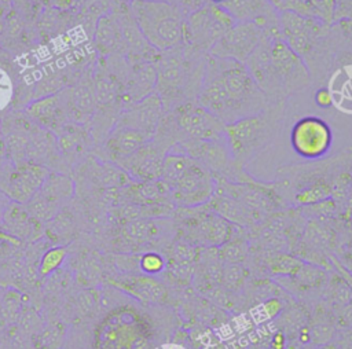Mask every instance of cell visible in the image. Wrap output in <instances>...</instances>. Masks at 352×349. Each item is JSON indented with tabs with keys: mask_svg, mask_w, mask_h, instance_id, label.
<instances>
[{
	"mask_svg": "<svg viewBox=\"0 0 352 349\" xmlns=\"http://www.w3.org/2000/svg\"><path fill=\"white\" fill-rule=\"evenodd\" d=\"M197 102L223 124L256 114L270 104L245 63L210 54L205 58Z\"/></svg>",
	"mask_w": 352,
	"mask_h": 349,
	"instance_id": "1",
	"label": "cell"
},
{
	"mask_svg": "<svg viewBox=\"0 0 352 349\" xmlns=\"http://www.w3.org/2000/svg\"><path fill=\"white\" fill-rule=\"evenodd\" d=\"M245 65L268 103H285L312 81L304 59L280 38L279 26L264 30L260 44Z\"/></svg>",
	"mask_w": 352,
	"mask_h": 349,
	"instance_id": "2",
	"label": "cell"
},
{
	"mask_svg": "<svg viewBox=\"0 0 352 349\" xmlns=\"http://www.w3.org/2000/svg\"><path fill=\"white\" fill-rule=\"evenodd\" d=\"M206 55L186 44L160 52L154 62L157 74L154 92L160 96L164 111L172 110L182 103L197 100Z\"/></svg>",
	"mask_w": 352,
	"mask_h": 349,
	"instance_id": "3",
	"label": "cell"
},
{
	"mask_svg": "<svg viewBox=\"0 0 352 349\" xmlns=\"http://www.w3.org/2000/svg\"><path fill=\"white\" fill-rule=\"evenodd\" d=\"M285 103H270L264 110L224 124L226 142L235 164H246L264 151L279 133L283 124Z\"/></svg>",
	"mask_w": 352,
	"mask_h": 349,
	"instance_id": "4",
	"label": "cell"
},
{
	"mask_svg": "<svg viewBox=\"0 0 352 349\" xmlns=\"http://www.w3.org/2000/svg\"><path fill=\"white\" fill-rule=\"evenodd\" d=\"M128 7L153 48L164 52L183 44L186 15L179 8L161 0H129Z\"/></svg>",
	"mask_w": 352,
	"mask_h": 349,
	"instance_id": "5",
	"label": "cell"
},
{
	"mask_svg": "<svg viewBox=\"0 0 352 349\" xmlns=\"http://www.w3.org/2000/svg\"><path fill=\"white\" fill-rule=\"evenodd\" d=\"M169 151L182 153L204 168H206L217 180L246 183L253 180L245 169L239 168L227 146L226 139H188L176 143Z\"/></svg>",
	"mask_w": 352,
	"mask_h": 349,
	"instance_id": "6",
	"label": "cell"
},
{
	"mask_svg": "<svg viewBox=\"0 0 352 349\" xmlns=\"http://www.w3.org/2000/svg\"><path fill=\"white\" fill-rule=\"evenodd\" d=\"M235 23L236 21L221 5L206 3L186 16L183 44L199 52L209 54L212 47Z\"/></svg>",
	"mask_w": 352,
	"mask_h": 349,
	"instance_id": "7",
	"label": "cell"
},
{
	"mask_svg": "<svg viewBox=\"0 0 352 349\" xmlns=\"http://www.w3.org/2000/svg\"><path fill=\"white\" fill-rule=\"evenodd\" d=\"M279 36L280 38L304 59L312 55L318 43L327 34L329 26L320 19L302 16L296 12H279Z\"/></svg>",
	"mask_w": 352,
	"mask_h": 349,
	"instance_id": "8",
	"label": "cell"
},
{
	"mask_svg": "<svg viewBox=\"0 0 352 349\" xmlns=\"http://www.w3.org/2000/svg\"><path fill=\"white\" fill-rule=\"evenodd\" d=\"M217 179L195 159L170 187L172 202L182 207L206 205L216 190Z\"/></svg>",
	"mask_w": 352,
	"mask_h": 349,
	"instance_id": "9",
	"label": "cell"
},
{
	"mask_svg": "<svg viewBox=\"0 0 352 349\" xmlns=\"http://www.w3.org/2000/svg\"><path fill=\"white\" fill-rule=\"evenodd\" d=\"M333 133L320 117L300 118L292 128L290 144L294 153L307 159L322 158L331 147Z\"/></svg>",
	"mask_w": 352,
	"mask_h": 349,
	"instance_id": "10",
	"label": "cell"
},
{
	"mask_svg": "<svg viewBox=\"0 0 352 349\" xmlns=\"http://www.w3.org/2000/svg\"><path fill=\"white\" fill-rule=\"evenodd\" d=\"M74 194V183L60 173H50L40 190L26 202L28 213L37 220H51Z\"/></svg>",
	"mask_w": 352,
	"mask_h": 349,
	"instance_id": "11",
	"label": "cell"
},
{
	"mask_svg": "<svg viewBox=\"0 0 352 349\" xmlns=\"http://www.w3.org/2000/svg\"><path fill=\"white\" fill-rule=\"evenodd\" d=\"M264 34V29L254 22H236L212 47L210 55L245 63L254 52Z\"/></svg>",
	"mask_w": 352,
	"mask_h": 349,
	"instance_id": "12",
	"label": "cell"
},
{
	"mask_svg": "<svg viewBox=\"0 0 352 349\" xmlns=\"http://www.w3.org/2000/svg\"><path fill=\"white\" fill-rule=\"evenodd\" d=\"M162 115L164 104L160 96L153 92L143 99L125 106L120 111L114 125L135 129L151 140L157 133Z\"/></svg>",
	"mask_w": 352,
	"mask_h": 349,
	"instance_id": "13",
	"label": "cell"
},
{
	"mask_svg": "<svg viewBox=\"0 0 352 349\" xmlns=\"http://www.w3.org/2000/svg\"><path fill=\"white\" fill-rule=\"evenodd\" d=\"M26 113L41 126L52 131H62L70 121L66 89L33 99L26 106Z\"/></svg>",
	"mask_w": 352,
	"mask_h": 349,
	"instance_id": "14",
	"label": "cell"
},
{
	"mask_svg": "<svg viewBox=\"0 0 352 349\" xmlns=\"http://www.w3.org/2000/svg\"><path fill=\"white\" fill-rule=\"evenodd\" d=\"M168 150L153 139L147 142L133 155L118 164L131 177L139 181H151L161 177L162 162Z\"/></svg>",
	"mask_w": 352,
	"mask_h": 349,
	"instance_id": "15",
	"label": "cell"
},
{
	"mask_svg": "<svg viewBox=\"0 0 352 349\" xmlns=\"http://www.w3.org/2000/svg\"><path fill=\"white\" fill-rule=\"evenodd\" d=\"M94 44L102 59L121 55L125 56L126 47L118 14L114 8L99 16L94 34Z\"/></svg>",
	"mask_w": 352,
	"mask_h": 349,
	"instance_id": "16",
	"label": "cell"
},
{
	"mask_svg": "<svg viewBox=\"0 0 352 349\" xmlns=\"http://www.w3.org/2000/svg\"><path fill=\"white\" fill-rule=\"evenodd\" d=\"M221 7L236 22H254L264 30L279 26V12L268 0H224Z\"/></svg>",
	"mask_w": 352,
	"mask_h": 349,
	"instance_id": "17",
	"label": "cell"
},
{
	"mask_svg": "<svg viewBox=\"0 0 352 349\" xmlns=\"http://www.w3.org/2000/svg\"><path fill=\"white\" fill-rule=\"evenodd\" d=\"M50 172L38 164H23L10 177L7 194L16 203H26L43 185Z\"/></svg>",
	"mask_w": 352,
	"mask_h": 349,
	"instance_id": "18",
	"label": "cell"
},
{
	"mask_svg": "<svg viewBox=\"0 0 352 349\" xmlns=\"http://www.w3.org/2000/svg\"><path fill=\"white\" fill-rule=\"evenodd\" d=\"M66 98L70 121L76 124H85L92 120L98 107L92 78H82L76 85L66 88Z\"/></svg>",
	"mask_w": 352,
	"mask_h": 349,
	"instance_id": "19",
	"label": "cell"
},
{
	"mask_svg": "<svg viewBox=\"0 0 352 349\" xmlns=\"http://www.w3.org/2000/svg\"><path fill=\"white\" fill-rule=\"evenodd\" d=\"M155 67L153 62H129V71L124 82V104L135 103L154 92Z\"/></svg>",
	"mask_w": 352,
	"mask_h": 349,
	"instance_id": "20",
	"label": "cell"
},
{
	"mask_svg": "<svg viewBox=\"0 0 352 349\" xmlns=\"http://www.w3.org/2000/svg\"><path fill=\"white\" fill-rule=\"evenodd\" d=\"M147 142H150L143 133L120 125H113L111 131L106 137V150L109 157L116 162L121 164L138 150H140Z\"/></svg>",
	"mask_w": 352,
	"mask_h": 349,
	"instance_id": "21",
	"label": "cell"
},
{
	"mask_svg": "<svg viewBox=\"0 0 352 349\" xmlns=\"http://www.w3.org/2000/svg\"><path fill=\"white\" fill-rule=\"evenodd\" d=\"M114 284L144 302H161L166 297L164 284L146 273L122 275L114 280Z\"/></svg>",
	"mask_w": 352,
	"mask_h": 349,
	"instance_id": "22",
	"label": "cell"
},
{
	"mask_svg": "<svg viewBox=\"0 0 352 349\" xmlns=\"http://www.w3.org/2000/svg\"><path fill=\"white\" fill-rule=\"evenodd\" d=\"M305 342H311L312 346H326L336 337V326L333 320L324 315L316 316L311 326L304 328Z\"/></svg>",
	"mask_w": 352,
	"mask_h": 349,
	"instance_id": "23",
	"label": "cell"
},
{
	"mask_svg": "<svg viewBox=\"0 0 352 349\" xmlns=\"http://www.w3.org/2000/svg\"><path fill=\"white\" fill-rule=\"evenodd\" d=\"M22 207L23 206H21V203H16V202L10 205L4 213V223L7 228H10V231H12L14 234L26 235L32 225L30 224L32 216L28 213L26 209H22Z\"/></svg>",
	"mask_w": 352,
	"mask_h": 349,
	"instance_id": "24",
	"label": "cell"
},
{
	"mask_svg": "<svg viewBox=\"0 0 352 349\" xmlns=\"http://www.w3.org/2000/svg\"><path fill=\"white\" fill-rule=\"evenodd\" d=\"M324 273L326 272L323 269H320L319 267L302 262L301 267L294 272V275H292L289 278L294 282V284L300 290H308L315 286H319L326 278Z\"/></svg>",
	"mask_w": 352,
	"mask_h": 349,
	"instance_id": "25",
	"label": "cell"
},
{
	"mask_svg": "<svg viewBox=\"0 0 352 349\" xmlns=\"http://www.w3.org/2000/svg\"><path fill=\"white\" fill-rule=\"evenodd\" d=\"M151 223L144 220L143 217H139V218H132V220H128L124 225V235L133 240V242H146L148 238H150V234H151Z\"/></svg>",
	"mask_w": 352,
	"mask_h": 349,
	"instance_id": "26",
	"label": "cell"
},
{
	"mask_svg": "<svg viewBox=\"0 0 352 349\" xmlns=\"http://www.w3.org/2000/svg\"><path fill=\"white\" fill-rule=\"evenodd\" d=\"M302 261L287 256V254H278L275 258L270 262V269L275 275H283V276H292L294 272L301 267Z\"/></svg>",
	"mask_w": 352,
	"mask_h": 349,
	"instance_id": "27",
	"label": "cell"
},
{
	"mask_svg": "<svg viewBox=\"0 0 352 349\" xmlns=\"http://www.w3.org/2000/svg\"><path fill=\"white\" fill-rule=\"evenodd\" d=\"M268 1L278 12L289 11V12H296L302 16L315 18L308 0H268Z\"/></svg>",
	"mask_w": 352,
	"mask_h": 349,
	"instance_id": "28",
	"label": "cell"
},
{
	"mask_svg": "<svg viewBox=\"0 0 352 349\" xmlns=\"http://www.w3.org/2000/svg\"><path fill=\"white\" fill-rule=\"evenodd\" d=\"M246 251L248 246L243 242H241L239 239H230L227 243L223 245V249L219 253L226 264H241V261L246 256Z\"/></svg>",
	"mask_w": 352,
	"mask_h": 349,
	"instance_id": "29",
	"label": "cell"
},
{
	"mask_svg": "<svg viewBox=\"0 0 352 349\" xmlns=\"http://www.w3.org/2000/svg\"><path fill=\"white\" fill-rule=\"evenodd\" d=\"M165 260L161 254L154 253V251H148L144 253L139 257V269L146 273V275H157L160 272H162L165 269Z\"/></svg>",
	"mask_w": 352,
	"mask_h": 349,
	"instance_id": "30",
	"label": "cell"
},
{
	"mask_svg": "<svg viewBox=\"0 0 352 349\" xmlns=\"http://www.w3.org/2000/svg\"><path fill=\"white\" fill-rule=\"evenodd\" d=\"M245 272L241 267V264H226L223 268V278L224 286L228 289H236L243 282Z\"/></svg>",
	"mask_w": 352,
	"mask_h": 349,
	"instance_id": "31",
	"label": "cell"
},
{
	"mask_svg": "<svg viewBox=\"0 0 352 349\" xmlns=\"http://www.w3.org/2000/svg\"><path fill=\"white\" fill-rule=\"evenodd\" d=\"M63 257H65V250L60 247L48 250V253L43 257V261L40 265V273L48 275L50 272H52L62 262Z\"/></svg>",
	"mask_w": 352,
	"mask_h": 349,
	"instance_id": "32",
	"label": "cell"
},
{
	"mask_svg": "<svg viewBox=\"0 0 352 349\" xmlns=\"http://www.w3.org/2000/svg\"><path fill=\"white\" fill-rule=\"evenodd\" d=\"M331 297L334 304L340 305L341 308L348 305L352 301V290L344 280H338L331 290Z\"/></svg>",
	"mask_w": 352,
	"mask_h": 349,
	"instance_id": "33",
	"label": "cell"
},
{
	"mask_svg": "<svg viewBox=\"0 0 352 349\" xmlns=\"http://www.w3.org/2000/svg\"><path fill=\"white\" fill-rule=\"evenodd\" d=\"M161 1H166L172 5H175L176 8H179L186 16L194 11H197L198 8H201L202 5H205L208 1L206 0H161Z\"/></svg>",
	"mask_w": 352,
	"mask_h": 349,
	"instance_id": "34",
	"label": "cell"
},
{
	"mask_svg": "<svg viewBox=\"0 0 352 349\" xmlns=\"http://www.w3.org/2000/svg\"><path fill=\"white\" fill-rule=\"evenodd\" d=\"M352 18V0H336L333 21Z\"/></svg>",
	"mask_w": 352,
	"mask_h": 349,
	"instance_id": "35",
	"label": "cell"
},
{
	"mask_svg": "<svg viewBox=\"0 0 352 349\" xmlns=\"http://www.w3.org/2000/svg\"><path fill=\"white\" fill-rule=\"evenodd\" d=\"M334 344L341 349H352V327H345L340 333H336Z\"/></svg>",
	"mask_w": 352,
	"mask_h": 349,
	"instance_id": "36",
	"label": "cell"
},
{
	"mask_svg": "<svg viewBox=\"0 0 352 349\" xmlns=\"http://www.w3.org/2000/svg\"><path fill=\"white\" fill-rule=\"evenodd\" d=\"M336 22H337V27L345 36V38H349L352 41V18H345Z\"/></svg>",
	"mask_w": 352,
	"mask_h": 349,
	"instance_id": "37",
	"label": "cell"
},
{
	"mask_svg": "<svg viewBox=\"0 0 352 349\" xmlns=\"http://www.w3.org/2000/svg\"><path fill=\"white\" fill-rule=\"evenodd\" d=\"M316 103L318 104H320V106H327L329 103L326 102V100H329L330 102V96H329V93L324 91V89H320V91H318L316 92Z\"/></svg>",
	"mask_w": 352,
	"mask_h": 349,
	"instance_id": "38",
	"label": "cell"
},
{
	"mask_svg": "<svg viewBox=\"0 0 352 349\" xmlns=\"http://www.w3.org/2000/svg\"><path fill=\"white\" fill-rule=\"evenodd\" d=\"M158 349H184V348L180 346V345H164V346H161Z\"/></svg>",
	"mask_w": 352,
	"mask_h": 349,
	"instance_id": "39",
	"label": "cell"
},
{
	"mask_svg": "<svg viewBox=\"0 0 352 349\" xmlns=\"http://www.w3.org/2000/svg\"><path fill=\"white\" fill-rule=\"evenodd\" d=\"M208 3H213V4H217V5H221L224 0H206Z\"/></svg>",
	"mask_w": 352,
	"mask_h": 349,
	"instance_id": "40",
	"label": "cell"
},
{
	"mask_svg": "<svg viewBox=\"0 0 352 349\" xmlns=\"http://www.w3.org/2000/svg\"><path fill=\"white\" fill-rule=\"evenodd\" d=\"M125 1H129V0H125Z\"/></svg>",
	"mask_w": 352,
	"mask_h": 349,
	"instance_id": "41",
	"label": "cell"
},
{
	"mask_svg": "<svg viewBox=\"0 0 352 349\" xmlns=\"http://www.w3.org/2000/svg\"><path fill=\"white\" fill-rule=\"evenodd\" d=\"M304 349H307V348H304Z\"/></svg>",
	"mask_w": 352,
	"mask_h": 349,
	"instance_id": "42",
	"label": "cell"
}]
</instances>
